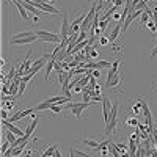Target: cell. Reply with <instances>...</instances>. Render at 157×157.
Returning a JSON list of instances; mask_svg holds the SVG:
<instances>
[{"label":"cell","instance_id":"obj_1","mask_svg":"<svg viewBox=\"0 0 157 157\" xmlns=\"http://www.w3.org/2000/svg\"><path fill=\"white\" fill-rule=\"evenodd\" d=\"M91 104H93V101H91V102H72V101H71V102H68V104H64V109L71 110L77 120H80V118H82V112H83L85 109H88Z\"/></svg>","mask_w":157,"mask_h":157},{"label":"cell","instance_id":"obj_2","mask_svg":"<svg viewBox=\"0 0 157 157\" xmlns=\"http://www.w3.org/2000/svg\"><path fill=\"white\" fill-rule=\"evenodd\" d=\"M105 86L113 90L115 93H121V91H124V83H123V74L121 71L115 74L112 78H107V82H105Z\"/></svg>","mask_w":157,"mask_h":157},{"label":"cell","instance_id":"obj_3","mask_svg":"<svg viewBox=\"0 0 157 157\" xmlns=\"http://www.w3.org/2000/svg\"><path fill=\"white\" fill-rule=\"evenodd\" d=\"M36 35H38V39L41 43H57L60 44L61 43V38L58 33H50V32H46V30H35Z\"/></svg>","mask_w":157,"mask_h":157},{"label":"cell","instance_id":"obj_4","mask_svg":"<svg viewBox=\"0 0 157 157\" xmlns=\"http://www.w3.org/2000/svg\"><path fill=\"white\" fill-rule=\"evenodd\" d=\"M61 17H63V24H61V29H60V38L63 41V39H68L71 36V24L68 22V17L64 14Z\"/></svg>","mask_w":157,"mask_h":157},{"label":"cell","instance_id":"obj_5","mask_svg":"<svg viewBox=\"0 0 157 157\" xmlns=\"http://www.w3.org/2000/svg\"><path fill=\"white\" fill-rule=\"evenodd\" d=\"M2 126L6 127L8 130H11L13 134H16L17 137H24V135H25V130H22V129H19V127H16V126H13V123H11L10 120H2Z\"/></svg>","mask_w":157,"mask_h":157},{"label":"cell","instance_id":"obj_6","mask_svg":"<svg viewBox=\"0 0 157 157\" xmlns=\"http://www.w3.org/2000/svg\"><path fill=\"white\" fill-rule=\"evenodd\" d=\"M36 110L35 109H25V110H21V112H16L13 116H10V121L11 123H14V121H19V120H22V118H25V116H29V115H33Z\"/></svg>","mask_w":157,"mask_h":157},{"label":"cell","instance_id":"obj_7","mask_svg":"<svg viewBox=\"0 0 157 157\" xmlns=\"http://www.w3.org/2000/svg\"><path fill=\"white\" fill-rule=\"evenodd\" d=\"M41 11H44L46 14L49 16V14H60V10L57 8V6H54V5H49L47 2H44V3H39V5H36Z\"/></svg>","mask_w":157,"mask_h":157},{"label":"cell","instance_id":"obj_8","mask_svg":"<svg viewBox=\"0 0 157 157\" xmlns=\"http://www.w3.org/2000/svg\"><path fill=\"white\" fill-rule=\"evenodd\" d=\"M124 127H134V129H137L138 126H140V121H138V118L137 116H126L124 118V121L121 123Z\"/></svg>","mask_w":157,"mask_h":157},{"label":"cell","instance_id":"obj_9","mask_svg":"<svg viewBox=\"0 0 157 157\" xmlns=\"http://www.w3.org/2000/svg\"><path fill=\"white\" fill-rule=\"evenodd\" d=\"M36 41H39L38 35L36 36H30V38H24V39H16V41H10V44H13V46H24V44H33Z\"/></svg>","mask_w":157,"mask_h":157},{"label":"cell","instance_id":"obj_10","mask_svg":"<svg viewBox=\"0 0 157 157\" xmlns=\"http://www.w3.org/2000/svg\"><path fill=\"white\" fill-rule=\"evenodd\" d=\"M121 22H118L116 25H115V27L112 29V32L109 33V41L112 43V44H115V41H116V38H118V35H120L121 33Z\"/></svg>","mask_w":157,"mask_h":157},{"label":"cell","instance_id":"obj_11","mask_svg":"<svg viewBox=\"0 0 157 157\" xmlns=\"http://www.w3.org/2000/svg\"><path fill=\"white\" fill-rule=\"evenodd\" d=\"M130 109H132V113H135V115H143L141 98H137L135 101H132V105H130Z\"/></svg>","mask_w":157,"mask_h":157},{"label":"cell","instance_id":"obj_12","mask_svg":"<svg viewBox=\"0 0 157 157\" xmlns=\"http://www.w3.org/2000/svg\"><path fill=\"white\" fill-rule=\"evenodd\" d=\"M14 6L19 10V14L22 16V19L29 22V21H30V17H29V11L24 8V5H22V0H17V2H14Z\"/></svg>","mask_w":157,"mask_h":157},{"label":"cell","instance_id":"obj_13","mask_svg":"<svg viewBox=\"0 0 157 157\" xmlns=\"http://www.w3.org/2000/svg\"><path fill=\"white\" fill-rule=\"evenodd\" d=\"M120 64H121V58H116L112 64V68L109 69V74H107V78H112L115 74L120 72Z\"/></svg>","mask_w":157,"mask_h":157},{"label":"cell","instance_id":"obj_14","mask_svg":"<svg viewBox=\"0 0 157 157\" xmlns=\"http://www.w3.org/2000/svg\"><path fill=\"white\" fill-rule=\"evenodd\" d=\"M82 143H83V145H88L90 148H93V149H98V148L101 146V143H102V141H98V140H93V138H86V137H83V138H82Z\"/></svg>","mask_w":157,"mask_h":157},{"label":"cell","instance_id":"obj_15","mask_svg":"<svg viewBox=\"0 0 157 157\" xmlns=\"http://www.w3.org/2000/svg\"><path fill=\"white\" fill-rule=\"evenodd\" d=\"M30 36H36V32H30V30H27V32L17 33V35H14V36L11 38V41H16V39H24V38H30Z\"/></svg>","mask_w":157,"mask_h":157},{"label":"cell","instance_id":"obj_16","mask_svg":"<svg viewBox=\"0 0 157 157\" xmlns=\"http://www.w3.org/2000/svg\"><path fill=\"white\" fill-rule=\"evenodd\" d=\"M55 63H57V60H55V58H52V60H49V61H47V64H46V75H44V78H46V80H49V75H50V71L54 69V66H55Z\"/></svg>","mask_w":157,"mask_h":157},{"label":"cell","instance_id":"obj_17","mask_svg":"<svg viewBox=\"0 0 157 157\" xmlns=\"http://www.w3.org/2000/svg\"><path fill=\"white\" fill-rule=\"evenodd\" d=\"M63 109H64V105H61V104H52L49 110H50L52 113H55V115H60V113L63 112Z\"/></svg>","mask_w":157,"mask_h":157},{"label":"cell","instance_id":"obj_18","mask_svg":"<svg viewBox=\"0 0 157 157\" xmlns=\"http://www.w3.org/2000/svg\"><path fill=\"white\" fill-rule=\"evenodd\" d=\"M50 105H52V104H49L47 101H43V102H39L38 105L35 107V110H36V112H41V110H49V109H50Z\"/></svg>","mask_w":157,"mask_h":157},{"label":"cell","instance_id":"obj_19","mask_svg":"<svg viewBox=\"0 0 157 157\" xmlns=\"http://www.w3.org/2000/svg\"><path fill=\"white\" fill-rule=\"evenodd\" d=\"M116 118H118V102L115 101L110 109V120H116Z\"/></svg>","mask_w":157,"mask_h":157},{"label":"cell","instance_id":"obj_20","mask_svg":"<svg viewBox=\"0 0 157 157\" xmlns=\"http://www.w3.org/2000/svg\"><path fill=\"white\" fill-rule=\"evenodd\" d=\"M16 137H17V135H16V134H13L11 130H6V140L11 143V145H13L14 141H17V138H16Z\"/></svg>","mask_w":157,"mask_h":157},{"label":"cell","instance_id":"obj_21","mask_svg":"<svg viewBox=\"0 0 157 157\" xmlns=\"http://www.w3.org/2000/svg\"><path fill=\"white\" fill-rule=\"evenodd\" d=\"M25 88H27V82H24L22 78H21V83H19V94H17L19 98L25 93Z\"/></svg>","mask_w":157,"mask_h":157},{"label":"cell","instance_id":"obj_22","mask_svg":"<svg viewBox=\"0 0 157 157\" xmlns=\"http://www.w3.org/2000/svg\"><path fill=\"white\" fill-rule=\"evenodd\" d=\"M98 57H99V50L96 47H93V49L90 50V54H88V58L91 60V58H98Z\"/></svg>","mask_w":157,"mask_h":157},{"label":"cell","instance_id":"obj_23","mask_svg":"<svg viewBox=\"0 0 157 157\" xmlns=\"http://www.w3.org/2000/svg\"><path fill=\"white\" fill-rule=\"evenodd\" d=\"M146 27H148V30H151V32H155V22H154V19L151 17L148 22H146Z\"/></svg>","mask_w":157,"mask_h":157},{"label":"cell","instance_id":"obj_24","mask_svg":"<svg viewBox=\"0 0 157 157\" xmlns=\"http://www.w3.org/2000/svg\"><path fill=\"white\" fill-rule=\"evenodd\" d=\"M11 146V143L8 141V140H3V145H2V155H5L6 154V151H8V148Z\"/></svg>","mask_w":157,"mask_h":157},{"label":"cell","instance_id":"obj_25","mask_svg":"<svg viewBox=\"0 0 157 157\" xmlns=\"http://www.w3.org/2000/svg\"><path fill=\"white\" fill-rule=\"evenodd\" d=\"M13 107H14V102H13V101H8V102H2V109L11 110Z\"/></svg>","mask_w":157,"mask_h":157},{"label":"cell","instance_id":"obj_26","mask_svg":"<svg viewBox=\"0 0 157 157\" xmlns=\"http://www.w3.org/2000/svg\"><path fill=\"white\" fill-rule=\"evenodd\" d=\"M99 44L101 46H107L109 44V36H101L99 38Z\"/></svg>","mask_w":157,"mask_h":157},{"label":"cell","instance_id":"obj_27","mask_svg":"<svg viewBox=\"0 0 157 157\" xmlns=\"http://www.w3.org/2000/svg\"><path fill=\"white\" fill-rule=\"evenodd\" d=\"M107 27H109V21H101V22H99V29H101V30L107 29Z\"/></svg>","mask_w":157,"mask_h":157},{"label":"cell","instance_id":"obj_28","mask_svg":"<svg viewBox=\"0 0 157 157\" xmlns=\"http://www.w3.org/2000/svg\"><path fill=\"white\" fill-rule=\"evenodd\" d=\"M91 75H93V77H101V71L99 69H91Z\"/></svg>","mask_w":157,"mask_h":157},{"label":"cell","instance_id":"obj_29","mask_svg":"<svg viewBox=\"0 0 157 157\" xmlns=\"http://www.w3.org/2000/svg\"><path fill=\"white\" fill-rule=\"evenodd\" d=\"M80 91H83V88H82L80 85H75L74 90H72V93H80Z\"/></svg>","mask_w":157,"mask_h":157},{"label":"cell","instance_id":"obj_30","mask_svg":"<svg viewBox=\"0 0 157 157\" xmlns=\"http://www.w3.org/2000/svg\"><path fill=\"white\" fill-rule=\"evenodd\" d=\"M2 120H8V110L2 109Z\"/></svg>","mask_w":157,"mask_h":157},{"label":"cell","instance_id":"obj_31","mask_svg":"<svg viewBox=\"0 0 157 157\" xmlns=\"http://www.w3.org/2000/svg\"><path fill=\"white\" fill-rule=\"evenodd\" d=\"M124 5V0H115V6L116 8H120V6H123Z\"/></svg>","mask_w":157,"mask_h":157},{"label":"cell","instance_id":"obj_32","mask_svg":"<svg viewBox=\"0 0 157 157\" xmlns=\"http://www.w3.org/2000/svg\"><path fill=\"white\" fill-rule=\"evenodd\" d=\"M157 55V43H155V46L152 47V50H151V57H155Z\"/></svg>","mask_w":157,"mask_h":157},{"label":"cell","instance_id":"obj_33","mask_svg":"<svg viewBox=\"0 0 157 157\" xmlns=\"http://www.w3.org/2000/svg\"><path fill=\"white\" fill-rule=\"evenodd\" d=\"M44 2H47L49 5H54V6L57 5V0H44Z\"/></svg>","mask_w":157,"mask_h":157},{"label":"cell","instance_id":"obj_34","mask_svg":"<svg viewBox=\"0 0 157 157\" xmlns=\"http://www.w3.org/2000/svg\"><path fill=\"white\" fill-rule=\"evenodd\" d=\"M155 129H157V124H155Z\"/></svg>","mask_w":157,"mask_h":157},{"label":"cell","instance_id":"obj_35","mask_svg":"<svg viewBox=\"0 0 157 157\" xmlns=\"http://www.w3.org/2000/svg\"><path fill=\"white\" fill-rule=\"evenodd\" d=\"M155 3H157V0H155Z\"/></svg>","mask_w":157,"mask_h":157}]
</instances>
